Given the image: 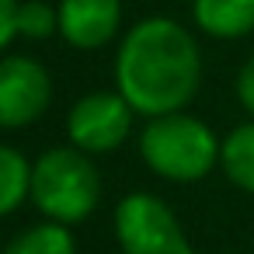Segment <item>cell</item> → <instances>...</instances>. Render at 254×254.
<instances>
[{"mask_svg": "<svg viewBox=\"0 0 254 254\" xmlns=\"http://www.w3.org/2000/svg\"><path fill=\"white\" fill-rule=\"evenodd\" d=\"M219 171L226 181L247 195H254V119L233 126L219 146Z\"/></svg>", "mask_w": 254, "mask_h": 254, "instance_id": "cell-9", "label": "cell"}, {"mask_svg": "<svg viewBox=\"0 0 254 254\" xmlns=\"http://www.w3.org/2000/svg\"><path fill=\"white\" fill-rule=\"evenodd\" d=\"M18 4L21 0H0V56L18 39Z\"/></svg>", "mask_w": 254, "mask_h": 254, "instance_id": "cell-14", "label": "cell"}, {"mask_svg": "<svg viewBox=\"0 0 254 254\" xmlns=\"http://www.w3.org/2000/svg\"><path fill=\"white\" fill-rule=\"evenodd\" d=\"M164 254H198V251H195V247L188 244V237H185L181 244H174V247H171V251H164Z\"/></svg>", "mask_w": 254, "mask_h": 254, "instance_id": "cell-15", "label": "cell"}, {"mask_svg": "<svg viewBox=\"0 0 254 254\" xmlns=\"http://www.w3.org/2000/svg\"><path fill=\"white\" fill-rule=\"evenodd\" d=\"M4 254H77V237L63 223H32L4 244Z\"/></svg>", "mask_w": 254, "mask_h": 254, "instance_id": "cell-11", "label": "cell"}, {"mask_svg": "<svg viewBox=\"0 0 254 254\" xmlns=\"http://www.w3.org/2000/svg\"><path fill=\"white\" fill-rule=\"evenodd\" d=\"M219 146L209 122L191 112H174L160 119H146L139 132V157L143 164L174 185H195L219 167Z\"/></svg>", "mask_w": 254, "mask_h": 254, "instance_id": "cell-3", "label": "cell"}, {"mask_svg": "<svg viewBox=\"0 0 254 254\" xmlns=\"http://www.w3.org/2000/svg\"><path fill=\"white\" fill-rule=\"evenodd\" d=\"M25 202H32V160L18 146L0 143V219L14 216Z\"/></svg>", "mask_w": 254, "mask_h": 254, "instance_id": "cell-10", "label": "cell"}, {"mask_svg": "<svg viewBox=\"0 0 254 254\" xmlns=\"http://www.w3.org/2000/svg\"><path fill=\"white\" fill-rule=\"evenodd\" d=\"M202 87L195 35L164 14L136 21L115 53V91L143 119L185 112Z\"/></svg>", "mask_w": 254, "mask_h": 254, "instance_id": "cell-1", "label": "cell"}, {"mask_svg": "<svg viewBox=\"0 0 254 254\" xmlns=\"http://www.w3.org/2000/svg\"><path fill=\"white\" fill-rule=\"evenodd\" d=\"M32 205L42 219L80 226L101 205V171L77 146H49L32 160Z\"/></svg>", "mask_w": 254, "mask_h": 254, "instance_id": "cell-2", "label": "cell"}, {"mask_svg": "<svg viewBox=\"0 0 254 254\" xmlns=\"http://www.w3.org/2000/svg\"><path fill=\"white\" fill-rule=\"evenodd\" d=\"M0 254H4V244H0Z\"/></svg>", "mask_w": 254, "mask_h": 254, "instance_id": "cell-16", "label": "cell"}, {"mask_svg": "<svg viewBox=\"0 0 254 254\" xmlns=\"http://www.w3.org/2000/svg\"><path fill=\"white\" fill-rule=\"evenodd\" d=\"M191 21L212 39H244L254 32V0H191Z\"/></svg>", "mask_w": 254, "mask_h": 254, "instance_id": "cell-8", "label": "cell"}, {"mask_svg": "<svg viewBox=\"0 0 254 254\" xmlns=\"http://www.w3.org/2000/svg\"><path fill=\"white\" fill-rule=\"evenodd\" d=\"M53 105V77L35 56H0V129H28Z\"/></svg>", "mask_w": 254, "mask_h": 254, "instance_id": "cell-6", "label": "cell"}, {"mask_svg": "<svg viewBox=\"0 0 254 254\" xmlns=\"http://www.w3.org/2000/svg\"><path fill=\"white\" fill-rule=\"evenodd\" d=\"M112 226H115V244L122 254H164L185 240L181 219L153 191L122 195L115 205Z\"/></svg>", "mask_w": 254, "mask_h": 254, "instance_id": "cell-4", "label": "cell"}, {"mask_svg": "<svg viewBox=\"0 0 254 254\" xmlns=\"http://www.w3.org/2000/svg\"><path fill=\"white\" fill-rule=\"evenodd\" d=\"M18 35L42 42L49 35H60V14L49 0H21L18 4Z\"/></svg>", "mask_w": 254, "mask_h": 254, "instance_id": "cell-12", "label": "cell"}, {"mask_svg": "<svg viewBox=\"0 0 254 254\" xmlns=\"http://www.w3.org/2000/svg\"><path fill=\"white\" fill-rule=\"evenodd\" d=\"M136 112L119 91H91L77 98L66 112V139L87 157L115 153L132 136Z\"/></svg>", "mask_w": 254, "mask_h": 254, "instance_id": "cell-5", "label": "cell"}, {"mask_svg": "<svg viewBox=\"0 0 254 254\" xmlns=\"http://www.w3.org/2000/svg\"><path fill=\"white\" fill-rule=\"evenodd\" d=\"M233 91H237L240 108L254 119V56H247L244 66L237 70V84H233Z\"/></svg>", "mask_w": 254, "mask_h": 254, "instance_id": "cell-13", "label": "cell"}, {"mask_svg": "<svg viewBox=\"0 0 254 254\" xmlns=\"http://www.w3.org/2000/svg\"><path fill=\"white\" fill-rule=\"evenodd\" d=\"M60 39L70 49H105L122 25V0H60Z\"/></svg>", "mask_w": 254, "mask_h": 254, "instance_id": "cell-7", "label": "cell"}]
</instances>
